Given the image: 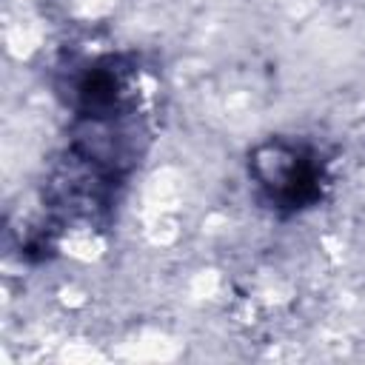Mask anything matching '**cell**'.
Masks as SVG:
<instances>
[{"label":"cell","mask_w":365,"mask_h":365,"mask_svg":"<svg viewBox=\"0 0 365 365\" xmlns=\"http://www.w3.org/2000/svg\"><path fill=\"white\" fill-rule=\"evenodd\" d=\"M268 157L274 160L277 174L274 171H259V180L271 191L274 200H279L285 205H297V202H305V200L314 197V191H317V174H314V168L294 148L274 145L268 151Z\"/></svg>","instance_id":"cell-1"}]
</instances>
